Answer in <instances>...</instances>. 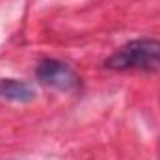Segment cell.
<instances>
[{"instance_id":"1","label":"cell","mask_w":160,"mask_h":160,"mask_svg":"<svg viewBox=\"0 0 160 160\" xmlns=\"http://www.w3.org/2000/svg\"><path fill=\"white\" fill-rule=\"evenodd\" d=\"M104 65L114 71H158L160 39L142 38L128 41L104 62Z\"/></svg>"},{"instance_id":"2","label":"cell","mask_w":160,"mask_h":160,"mask_svg":"<svg viewBox=\"0 0 160 160\" xmlns=\"http://www.w3.org/2000/svg\"><path fill=\"white\" fill-rule=\"evenodd\" d=\"M36 77L41 84L60 91H75L80 88V77L60 60H41L36 67Z\"/></svg>"},{"instance_id":"3","label":"cell","mask_w":160,"mask_h":160,"mask_svg":"<svg viewBox=\"0 0 160 160\" xmlns=\"http://www.w3.org/2000/svg\"><path fill=\"white\" fill-rule=\"evenodd\" d=\"M0 99L13 102H30L36 99V91L30 84L15 78H0Z\"/></svg>"}]
</instances>
